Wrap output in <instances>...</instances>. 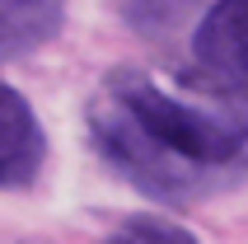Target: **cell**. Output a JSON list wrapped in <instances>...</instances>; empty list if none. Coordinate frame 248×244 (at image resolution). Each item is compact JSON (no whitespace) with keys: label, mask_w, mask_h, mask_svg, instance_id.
Listing matches in <instances>:
<instances>
[{"label":"cell","mask_w":248,"mask_h":244,"mask_svg":"<svg viewBox=\"0 0 248 244\" xmlns=\"http://www.w3.org/2000/svg\"><path fill=\"white\" fill-rule=\"evenodd\" d=\"M192 52L206 75L248 89V0H216L197 24Z\"/></svg>","instance_id":"2"},{"label":"cell","mask_w":248,"mask_h":244,"mask_svg":"<svg viewBox=\"0 0 248 244\" xmlns=\"http://www.w3.org/2000/svg\"><path fill=\"white\" fill-rule=\"evenodd\" d=\"M183 5H192V0H126L122 10H126V19H136L145 33H155V28L173 24Z\"/></svg>","instance_id":"6"},{"label":"cell","mask_w":248,"mask_h":244,"mask_svg":"<svg viewBox=\"0 0 248 244\" xmlns=\"http://www.w3.org/2000/svg\"><path fill=\"white\" fill-rule=\"evenodd\" d=\"M42 127L28 108V99L10 85H0V188H24L42 169Z\"/></svg>","instance_id":"3"},{"label":"cell","mask_w":248,"mask_h":244,"mask_svg":"<svg viewBox=\"0 0 248 244\" xmlns=\"http://www.w3.org/2000/svg\"><path fill=\"white\" fill-rule=\"evenodd\" d=\"M103 244H197V235L173 226V221H159V216H136L126 226H117Z\"/></svg>","instance_id":"5"},{"label":"cell","mask_w":248,"mask_h":244,"mask_svg":"<svg viewBox=\"0 0 248 244\" xmlns=\"http://www.w3.org/2000/svg\"><path fill=\"white\" fill-rule=\"evenodd\" d=\"M66 19V0H0V61L38 52L52 42Z\"/></svg>","instance_id":"4"},{"label":"cell","mask_w":248,"mask_h":244,"mask_svg":"<svg viewBox=\"0 0 248 244\" xmlns=\"http://www.w3.org/2000/svg\"><path fill=\"white\" fill-rule=\"evenodd\" d=\"M89 136L103 164L145 197L206 202L248 178V89L202 66H117L89 99Z\"/></svg>","instance_id":"1"}]
</instances>
